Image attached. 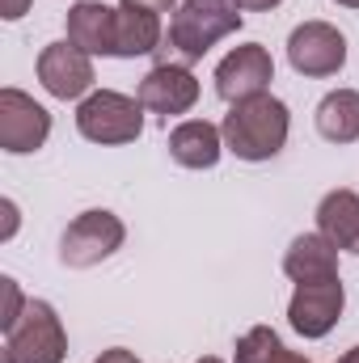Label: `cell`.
<instances>
[{
  "instance_id": "obj_1",
  "label": "cell",
  "mask_w": 359,
  "mask_h": 363,
  "mask_svg": "<svg viewBox=\"0 0 359 363\" xmlns=\"http://www.w3.org/2000/svg\"><path fill=\"white\" fill-rule=\"evenodd\" d=\"M220 131H224V148L237 161L263 165V161H275L283 152L287 131H292V114L275 93H258V97H245V101L228 106Z\"/></svg>"
},
{
  "instance_id": "obj_2",
  "label": "cell",
  "mask_w": 359,
  "mask_h": 363,
  "mask_svg": "<svg viewBox=\"0 0 359 363\" xmlns=\"http://www.w3.org/2000/svg\"><path fill=\"white\" fill-rule=\"evenodd\" d=\"M241 21H245V13L233 0H182L178 13L170 17L165 43H161V51H165L161 64H182V68L199 64L220 38L237 34Z\"/></svg>"
},
{
  "instance_id": "obj_3",
  "label": "cell",
  "mask_w": 359,
  "mask_h": 363,
  "mask_svg": "<svg viewBox=\"0 0 359 363\" xmlns=\"http://www.w3.org/2000/svg\"><path fill=\"white\" fill-rule=\"evenodd\" d=\"M77 131L101 144V148H118V144H136L144 135V106L140 97L118 89H93L77 106Z\"/></svg>"
},
{
  "instance_id": "obj_4",
  "label": "cell",
  "mask_w": 359,
  "mask_h": 363,
  "mask_svg": "<svg viewBox=\"0 0 359 363\" xmlns=\"http://www.w3.org/2000/svg\"><path fill=\"white\" fill-rule=\"evenodd\" d=\"M123 241H127L123 220L114 211H106V207H93V211H81L64 228V237H60V262L72 267V271H89L97 262L114 258L123 250Z\"/></svg>"
},
{
  "instance_id": "obj_5",
  "label": "cell",
  "mask_w": 359,
  "mask_h": 363,
  "mask_svg": "<svg viewBox=\"0 0 359 363\" xmlns=\"http://www.w3.org/2000/svg\"><path fill=\"white\" fill-rule=\"evenodd\" d=\"M4 355H13V363H64L68 334H64L60 313L47 300H30L21 321L4 334Z\"/></svg>"
},
{
  "instance_id": "obj_6",
  "label": "cell",
  "mask_w": 359,
  "mask_h": 363,
  "mask_svg": "<svg viewBox=\"0 0 359 363\" xmlns=\"http://www.w3.org/2000/svg\"><path fill=\"white\" fill-rule=\"evenodd\" d=\"M287 64L309 81L338 77L347 68V34L330 21H300L287 34Z\"/></svg>"
},
{
  "instance_id": "obj_7",
  "label": "cell",
  "mask_w": 359,
  "mask_h": 363,
  "mask_svg": "<svg viewBox=\"0 0 359 363\" xmlns=\"http://www.w3.org/2000/svg\"><path fill=\"white\" fill-rule=\"evenodd\" d=\"M343 308H347V287H343V279L296 283V291H292V300H287V325H292L300 338L317 342V338H326V334L338 325Z\"/></svg>"
},
{
  "instance_id": "obj_8",
  "label": "cell",
  "mask_w": 359,
  "mask_h": 363,
  "mask_svg": "<svg viewBox=\"0 0 359 363\" xmlns=\"http://www.w3.org/2000/svg\"><path fill=\"white\" fill-rule=\"evenodd\" d=\"M34 72H38V85L51 97H60V101H85L93 93V81H97L93 55H85L81 47H72L68 38L64 43H47L38 51Z\"/></svg>"
},
{
  "instance_id": "obj_9",
  "label": "cell",
  "mask_w": 359,
  "mask_h": 363,
  "mask_svg": "<svg viewBox=\"0 0 359 363\" xmlns=\"http://www.w3.org/2000/svg\"><path fill=\"white\" fill-rule=\"evenodd\" d=\"M51 135V110L38 106L30 93L21 89H0V148L13 157L38 152Z\"/></svg>"
},
{
  "instance_id": "obj_10",
  "label": "cell",
  "mask_w": 359,
  "mask_h": 363,
  "mask_svg": "<svg viewBox=\"0 0 359 363\" xmlns=\"http://www.w3.org/2000/svg\"><path fill=\"white\" fill-rule=\"evenodd\" d=\"M216 93L237 106L245 97H258V93H270V81H275V60L263 43H245V47H233L220 64H216Z\"/></svg>"
},
{
  "instance_id": "obj_11",
  "label": "cell",
  "mask_w": 359,
  "mask_h": 363,
  "mask_svg": "<svg viewBox=\"0 0 359 363\" xmlns=\"http://www.w3.org/2000/svg\"><path fill=\"white\" fill-rule=\"evenodd\" d=\"M136 97H140V106H144L148 114H161V118L170 123V118L194 110V101H199V81H194V72L182 68V64H157V68L144 72Z\"/></svg>"
},
{
  "instance_id": "obj_12",
  "label": "cell",
  "mask_w": 359,
  "mask_h": 363,
  "mask_svg": "<svg viewBox=\"0 0 359 363\" xmlns=\"http://www.w3.org/2000/svg\"><path fill=\"white\" fill-rule=\"evenodd\" d=\"M224 152V131L207 118H186L170 131V157L182 169H216Z\"/></svg>"
},
{
  "instance_id": "obj_13",
  "label": "cell",
  "mask_w": 359,
  "mask_h": 363,
  "mask_svg": "<svg viewBox=\"0 0 359 363\" xmlns=\"http://www.w3.org/2000/svg\"><path fill=\"white\" fill-rule=\"evenodd\" d=\"M114 34H118V9L101 0H81L68 9V43L81 47L85 55H114Z\"/></svg>"
},
{
  "instance_id": "obj_14",
  "label": "cell",
  "mask_w": 359,
  "mask_h": 363,
  "mask_svg": "<svg viewBox=\"0 0 359 363\" xmlns=\"http://www.w3.org/2000/svg\"><path fill=\"white\" fill-rule=\"evenodd\" d=\"M283 274L292 283H326L338 279V250L321 233H300L287 254H283Z\"/></svg>"
},
{
  "instance_id": "obj_15",
  "label": "cell",
  "mask_w": 359,
  "mask_h": 363,
  "mask_svg": "<svg viewBox=\"0 0 359 363\" xmlns=\"http://www.w3.org/2000/svg\"><path fill=\"white\" fill-rule=\"evenodd\" d=\"M317 233L334 250L359 254V194L355 190L338 186V190L321 194V203H317Z\"/></svg>"
},
{
  "instance_id": "obj_16",
  "label": "cell",
  "mask_w": 359,
  "mask_h": 363,
  "mask_svg": "<svg viewBox=\"0 0 359 363\" xmlns=\"http://www.w3.org/2000/svg\"><path fill=\"white\" fill-rule=\"evenodd\" d=\"M165 43V26L157 13H144V9H123L118 4V34H114V60H140V55H153L161 51Z\"/></svg>"
},
{
  "instance_id": "obj_17",
  "label": "cell",
  "mask_w": 359,
  "mask_h": 363,
  "mask_svg": "<svg viewBox=\"0 0 359 363\" xmlns=\"http://www.w3.org/2000/svg\"><path fill=\"white\" fill-rule=\"evenodd\" d=\"M317 135L330 144H355L359 140V89H330L317 101Z\"/></svg>"
},
{
  "instance_id": "obj_18",
  "label": "cell",
  "mask_w": 359,
  "mask_h": 363,
  "mask_svg": "<svg viewBox=\"0 0 359 363\" xmlns=\"http://www.w3.org/2000/svg\"><path fill=\"white\" fill-rule=\"evenodd\" d=\"M279 351H283V338H279L270 325H254V330H245V334L237 338L233 359L237 363H270Z\"/></svg>"
},
{
  "instance_id": "obj_19",
  "label": "cell",
  "mask_w": 359,
  "mask_h": 363,
  "mask_svg": "<svg viewBox=\"0 0 359 363\" xmlns=\"http://www.w3.org/2000/svg\"><path fill=\"white\" fill-rule=\"evenodd\" d=\"M26 304H30V300L21 296L17 279H13V274H4V279H0V330H4V334H9V330H13V325L21 321Z\"/></svg>"
},
{
  "instance_id": "obj_20",
  "label": "cell",
  "mask_w": 359,
  "mask_h": 363,
  "mask_svg": "<svg viewBox=\"0 0 359 363\" xmlns=\"http://www.w3.org/2000/svg\"><path fill=\"white\" fill-rule=\"evenodd\" d=\"M123 9H144V13H178V0H118Z\"/></svg>"
},
{
  "instance_id": "obj_21",
  "label": "cell",
  "mask_w": 359,
  "mask_h": 363,
  "mask_svg": "<svg viewBox=\"0 0 359 363\" xmlns=\"http://www.w3.org/2000/svg\"><path fill=\"white\" fill-rule=\"evenodd\" d=\"M30 4H34V0H0V17H4V21H21V17L30 13Z\"/></svg>"
},
{
  "instance_id": "obj_22",
  "label": "cell",
  "mask_w": 359,
  "mask_h": 363,
  "mask_svg": "<svg viewBox=\"0 0 359 363\" xmlns=\"http://www.w3.org/2000/svg\"><path fill=\"white\" fill-rule=\"evenodd\" d=\"M93 363H140V359H136V351H127V347H110V351H101Z\"/></svg>"
},
{
  "instance_id": "obj_23",
  "label": "cell",
  "mask_w": 359,
  "mask_h": 363,
  "mask_svg": "<svg viewBox=\"0 0 359 363\" xmlns=\"http://www.w3.org/2000/svg\"><path fill=\"white\" fill-rule=\"evenodd\" d=\"M0 211H4V233H0V237L9 241V237L17 233V203H13V199H4V203H0Z\"/></svg>"
},
{
  "instance_id": "obj_24",
  "label": "cell",
  "mask_w": 359,
  "mask_h": 363,
  "mask_svg": "<svg viewBox=\"0 0 359 363\" xmlns=\"http://www.w3.org/2000/svg\"><path fill=\"white\" fill-rule=\"evenodd\" d=\"M241 13H270V9H279L283 0H233Z\"/></svg>"
},
{
  "instance_id": "obj_25",
  "label": "cell",
  "mask_w": 359,
  "mask_h": 363,
  "mask_svg": "<svg viewBox=\"0 0 359 363\" xmlns=\"http://www.w3.org/2000/svg\"><path fill=\"white\" fill-rule=\"evenodd\" d=\"M270 363H309L304 359V355H296V351H287V347H283V351H279V355H275V359Z\"/></svg>"
},
{
  "instance_id": "obj_26",
  "label": "cell",
  "mask_w": 359,
  "mask_h": 363,
  "mask_svg": "<svg viewBox=\"0 0 359 363\" xmlns=\"http://www.w3.org/2000/svg\"><path fill=\"white\" fill-rule=\"evenodd\" d=\"M338 363H359V347H351V351H347V355H343Z\"/></svg>"
},
{
  "instance_id": "obj_27",
  "label": "cell",
  "mask_w": 359,
  "mask_h": 363,
  "mask_svg": "<svg viewBox=\"0 0 359 363\" xmlns=\"http://www.w3.org/2000/svg\"><path fill=\"white\" fill-rule=\"evenodd\" d=\"M334 4H343V9H359V0H334Z\"/></svg>"
},
{
  "instance_id": "obj_28",
  "label": "cell",
  "mask_w": 359,
  "mask_h": 363,
  "mask_svg": "<svg viewBox=\"0 0 359 363\" xmlns=\"http://www.w3.org/2000/svg\"><path fill=\"white\" fill-rule=\"evenodd\" d=\"M0 363H13V355H4V351H0Z\"/></svg>"
},
{
  "instance_id": "obj_29",
  "label": "cell",
  "mask_w": 359,
  "mask_h": 363,
  "mask_svg": "<svg viewBox=\"0 0 359 363\" xmlns=\"http://www.w3.org/2000/svg\"><path fill=\"white\" fill-rule=\"evenodd\" d=\"M199 363H220V359H211V355H207V359H199Z\"/></svg>"
}]
</instances>
